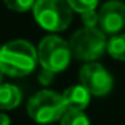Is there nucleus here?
<instances>
[{
  "instance_id": "1",
  "label": "nucleus",
  "mask_w": 125,
  "mask_h": 125,
  "mask_svg": "<svg viewBox=\"0 0 125 125\" xmlns=\"http://www.w3.org/2000/svg\"><path fill=\"white\" fill-rule=\"evenodd\" d=\"M38 62V50L25 39H15L1 47L0 70L10 77H23L33 71Z\"/></svg>"
},
{
  "instance_id": "2",
  "label": "nucleus",
  "mask_w": 125,
  "mask_h": 125,
  "mask_svg": "<svg viewBox=\"0 0 125 125\" xmlns=\"http://www.w3.org/2000/svg\"><path fill=\"white\" fill-rule=\"evenodd\" d=\"M32 10L36 23L51 32L67 29L73 19V9L67 0H36Z\"/></svg>"
},
{
  "instance_id": "3",
  "label": "nucleus",
  "mask_w": 125,
  "mask_h": 125,
  "mask_svg": "<svg viewBox=\"0 0 125 125\" xmlns=\"http://www.w3.org/2000/svg\"><path fill=\"white\" fill-rule=\"evenodd\" d=\"M28 115L38 124L50 125L54 121H60L67 108L62 94L52 90H39L28 100Z\"/></svg>"
},
{
  "instance_id": "4",
  "label": "nucleus",
  "mask_w": 125,
  "mask_h": 125,
  "mask_svg": "<svg viewBox=\"0 0 125 125\" xmlns=\"http://www.w3.org/2000/svg\"><path fill=\"white\" fill-rule=\"evenodd\" d=\"M106 33L97 28H82L76 31L68 44L71 48V54L82 61H94L100 58L105 51H108Z\"/></svg>"
},
{
  "instance_id": "5",
  "label": "nucleus",
  "mask_w": 125,
  "mask_h": 125,
  "mask_svg": "<svg viewBox=\"0 0 125 125\" xmlns=\"http://www.w3.org/2000/svg\"><path fill=\"white\" fill-rule=\"evenodd\" d=\"M70 44L58 35L45 36L38 47V61L42 68L52 73H60L65 70L71 58Z\"/></svg>"
},
{
  "instance_id": "6",
  "label": "nucleus",
  "mask_w": 125,
  "mask_h": 125,
  "mask_svg": "<svg viewBox=\"0 0 125 125\" xmlns=\"http://www.w3.org/2000/svg\"><path fill=\"white\" fill-rule=\"evenodd\" d=\"M79 77L82 86H84L93 96H105L112 90V76L103 65L97 62L84 64L80 70Z\"/></svg>"
},
{
  "instance_id": "7",
  "label": "nucleus",
  "mask_w": 125,
  "mask_h": 125,
  "mask_svg": "<svg viewBox=\"0 0 125 125\" xmlns=\"http://www.w3.org/2000/svg\"><path fill=\"white\" fill-rule=\"evenodd\" d=\"M125 28V3L109 0L99 10V29L108 35H118Z\"/></svg>"
},
{
  "instance_id": "8",
  "label": "nucleus",
  "mask_w": 125,
  "mask_h": 125,
  "mask_svg": "<svg viewBox=\"0 0 125 125\" xmlns=\"http://www.w3.org/2000/svg\"><path fill=\"white\" fill-rule=\"evenodd\" d=\"M62 99L67 111H83L90 102V93L84 86L74 84L65 89V92L62 93Z\"/></svg>"
},
{
  "instance_id": "9",
  "label": "nucleus",
  "mask_w": 125,
  "mask_h": 125,
  "mask_svg": "<svg viewBox=\"0 0 125 125\" xmlns=\"http://www.w3.org/2000/svg\"><path fill=\"white\" fill-rule=\"evenodd\" d=\"M21 100H22V92L19 90V87L9 83L0 84V109L3 111L15 109L16 106H19Z\"/></svg>"
},
{
  "instance_id": "10",
  "label": "nucleus",
  "mask_w": 125,
  "mask_h": 125,
  "mask_svg": "<svg viewBox=\"0 0 125 125\" xmlns=\"http://www.w3.org/2000/svg\"><path fill=\"white\" fill-rule=\"evenodd\" d=\"M108 52L115 60L125 61V33L114 35L108 41Z\"/></svg>"
},
{
  "instance_id": "11",
  "label": "nucleus",
  "mask_w": 125,
  "mask_h": 125,
  "mask_svg": "<svg viewBox=\"0 0 125 125\" xmlns=\"http://www.w3.org/2000/svg\"><path fill=\"white\" fill-rule=\"evenodd\" d=\"M60 125H90V122L83 111H65L60 119Z\"/></svg>"
},
{
  "instance_id": "12",
  "label": "nucleus",
  "mask_w": 125,
  "mask_h": 125,
  "mask_svg": "<svg viewBox=\"0 0 125 125\" xmlns=\"http://www.w3.org/2000/svg\"><path fill=\"white\" fill-rule=\"evenodd\" d=\"M70 7L74 10V12H79V13H84V12H89V10H94L99 0H67Z\"/></svg>"
},
{
  "instance_id": "13",
  "label": "nucleus",
  "mask_w": 125,
  "mask_h": 125,
  "mask_svg": "<svg viewBox=\"0 0 125 125\" xmlns=\"http://www.w3.org/2000/svg\"><path fill=\"white\" fill-rule=\"evenodd\" d=\"M3 1L10 10L22 13V12L29 10V9H33L36 0H3Z\"/></svg>"
},
{
  "instance_id": "14",
  "label": "nucleus",
  "mask_w": 125,
  "mask_h": 125,
  "mask_svg": "<svg viewBox=\"0 0 125 125\" xmlns=\"http://www.w3.org/2000/svg\"><path fill=\"white\" fill-rule=\"evenodd\" d=\"M82 21L86 28H96L99 25V13H96V10L84 12L82 13Z\"/></svg>"
},
{
  "instance_id": "15",
  "label": "nucleus",
  "mask_w": 125,
  "mask_h": 125,
  "mask_svg": "<svg viewBox=\"0 0 125 125\" xmlns=\"http://www.w3.org/2000/svg\"><path fill=\"white\" fill-rule=\"evenodd\" d=\"M54 74H55V73H52V71H50V70L42 68V70H41V73L38 74V82H39L41 84H44V86H48V84H51V83H52V80H54Z\"/></svg>"
},
{
  "instance_id": "16",
  "label": "nucleus",
  "mask_w": 125,
  "mask_h": 125,
  "mask_svg": "<svg viewBox=\"0 0 125 125\" xmlns=\"http://www.w3.org/2000/svg\"><path fill=\"white\" fill-rule=\"evenodd\" d=\"M0 125H10V118L3 112H0Z\"/></svg>"
},
{
  "instance_id": "17",
  "label": "nucleus",
  "mask_w": 125,
  "mask_h": 125,
  "mask_svg": "<svg viewBox=\"0 0 125 125\" xmlns=\"http://www.w3.org/2000/svg\"><path fill=\"white\" fill-rule=\"evenodd\" d=\"M1 79H3V71L0 70V84H1Z\"/></svg>"
},
{
  "instance_id": "18",
  "label": "nucleus",
  "mask_w": 125,
  "mask_h": 125,
  "mask_svg": "<svg viewBox=\"0 0 125 125\" xmlns=\"http://www.w3.org/2000/svg\"><path fill=\"white\" fill-rule=\"evenodd\" d=\"M0 51H1V47H0Z\"/></svg>"
}]
</instances>
